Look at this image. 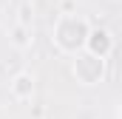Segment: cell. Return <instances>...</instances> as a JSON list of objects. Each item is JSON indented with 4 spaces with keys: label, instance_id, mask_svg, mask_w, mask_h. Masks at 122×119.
<instances>
[{
    "label": "cell",
    "instance_id": "cell-2",
    "mask_svg": "<svg viewBox=\"0 0 122 119\" xmlns=\"http://www.w3.org/2000/svg\"><path fill=\"white\" fill-rule=\"evenodd\" d=\"M11 43H14L17 48H29V45H31V37H29V26H20V23H17V26L11 29Z\"/></svg>",
    "mask_w": 122,
    "mask_h": 119
},
{
    "label": "cell",
    "instance_id": "cell-1",
    "mask_svg": "<svg viewBox=\"0 0 122 119\" xmlns=\"http://www.w3.org/2000/svg\"><path fill=\"white\" fill-rule=\"evenodd\" d=\"M31 91H34V85H31L29 74H20V77L11 82V94H14L17 99H31Z\"/></svg>",
    "mask_w": 122,
    "mask_h": 119
}]
</instances>
